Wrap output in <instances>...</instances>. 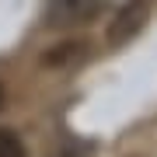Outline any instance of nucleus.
I'll return each instance as SVG.
<instances>
[{"label": "nucleus", "instance_id": "nucleus-1", "mask_svg": "<svg viewBox=\"0 0 157 157\" xmlns=\"http://www.w3.org/2000/svg\"><path fill=\"white\" fill-rule=\"evenodd\" d=\"M98 7L101 0H49L45 17H49V25H80V21H91Z\"/></svg>", "mask_w": 157, "mask_h": 157}, {"label": "nucleus", "instance_id": "nucleus-5", "mask_svg": "<svg viewBox=\"0 0 157 157\" xmlns=\"http://www.w3.org/2000/svg\"><path fill=\"white\" fill-rule=\"evenodd\" d=\"M0 105H4V87H0Z\"/></svg>", "mask_w": 157, "mask_h": 157}, {"label": "nucleus", "instance_id": "nucleus-2", "mask_svg": "<svg viewBox=\"0 0 157 157\" xmlns=\"http://www.w3.org/2000/svg\"><path fill=\"white\" fill-rule=\"evenodd\" d=\"M143 21H147V4H143V0H129L122 11H119V17L112 21V28H108V42H112V45L129 42L136 32L143 28Z\"/></svg>", "mask_w": 157, "mask_h": 157}, {"label": "nucleus", "instance_id": "nucleus-3", "mask_svg": "<svg viewBox=\"0 0 157 157\" xmlns=\"http://www.w3.org/2000/svg\"><path fill=\"white\" fill-rule=\"evenodd\" d=\"M0 157H28L21 136H17L14 129H0Z\"/></svg>", "mask_w": 157, "mask_h": 157}, {"label": "nucleus", "instance_id": "nucleus-4", "mask_svg": "<svg viewBox=\"0 0 157 157\" xmlns=\"http://www.w3.org/2000/svg\"><path fill=\"white\" fill-rule=\"evenodd\" d=\"M59 157H80V154H59Z\"/></svg>", "mask_w": 157, "mask_h": 157}]
</instances>
